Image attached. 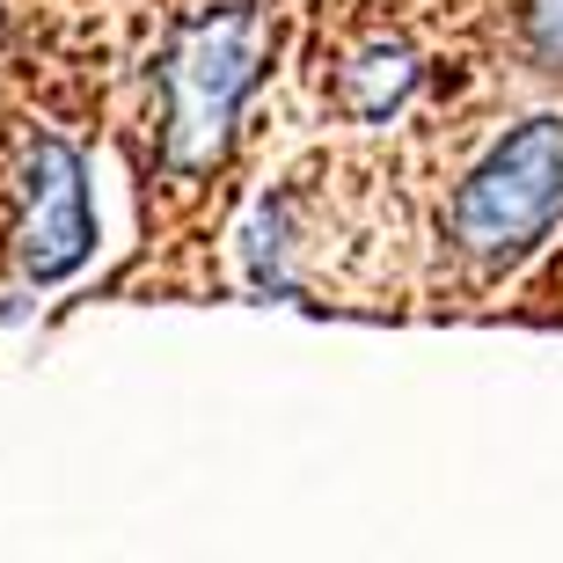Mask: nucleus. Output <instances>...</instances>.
Here are the masks:
<instances>
[{
  "mask_svg": "<svg viewBox=\"0 0 563 563\" xmlns=\"http://www.w3.org/2000/svg\"><path fill=\"white\" fill-rule=\"evenodd\" d=\"M556 220H563V118H527L461 184L454 212H446V234H454V250L476 272H505Z\"/></svg>",
  "mask_w": 563,
  "mask_h": 563,
  "instance_id": "f257e3e1",
  "label": "nucleus"
},
{
  "mask_svg": "<svg viewBox=\"0 0 563 563\" xmlns=\"http://www.w3.org/2000/svg\"><path fill=\"white\" fill-rule=\"evenodd\" d=\"M264 74V15L256 8H220V15L184 22L168 44L162 88H168V168H206L234 132V110Z\"/></svg>",
  "mask_w": 563,
  "mask_h": 563,
  "instance_id": "f03ea898",
  "label": "nucleus"
},
{
  "mask_svg": "<svg viewBox=\"0 0 563 563\" xmlns=\"http://www.w3.org/2000/svg\"><path fill=\"white\" fill-rule=\"evenodd\" d=\"M96 242L88 220V184H81V154L66 140H37L30 168H22V234L15 256L30 278H66Z\"/></svg>",
  "mask_w": 563,
  "mask_h": 563,
  "instance_id": "7ed1b4c3",
  "label": "nucleus"
},
{
  "mask_svg": "<svg viewBox=\"0 0 563 563\" xmlns=\"http://www.w3.org/2000/svg\"><path fill=\"white\" fill-rule=\"evenodd\" d=\"M410 88H418V59L402 44H374L358 66H344V110L352 118H388Z\"/></svg>",
  "mask_w": 563,
  "mask_h": 563,
  "instance_id": "20e7f679",
  "label": "nucleus"
},
{
  "mask_svg": "<svg viewBox=\"0 0 563 563\" xmlns=\"http://www.w3.org/2000/svg\"><path fill=\"white\" fill-rule=\"evenodd\" d=\"M527 37H534V52L563 74V0H527Z\"/></svg>",
  "mask_w": 563,
  "mask_h": 563,
  "instance_id": "39448f33",
  "label": "nucleus"
}]
</instances>
